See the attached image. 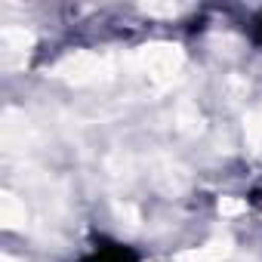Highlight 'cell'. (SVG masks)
Wrapping results in <instances>:
<instances>
[{
    "label": "cell",
    "instance_id": "3957f363",
    "mask_svg": "<svg viewBox=\"0 0 262 262\" xmlns=\"http://www.w3.org/2000/svg\"><path fill=\"white\" fill-rule=\"evenodd\" d=\"M250 201H253V204H259V207H262V185H259V188H253V191H250Z\"/></svg>",
    "mask_w": 262,
    "mask_h": 262
},
{
    "label": "cell",
    "instance_id": "7a4b0ae2",
    "mask_svg": "<svg viewBox=\"0 0 262 262\" xmlns=\"http://www.w3.org/2000/svg\"><path fill=\"white\" fill-rule=\"evenodd\" d=\"M244 34H247V40H250L253 47H259V50H262V7H259L256 13H250V16H247Z\"/></svg>",
    "mask_w": 262,
    "mask_h": 262
},
{
    "label": "cell",
    "instance_id": "6da1fadb",
    "mask_svg": "<svg viewBox=\"0 0 262 262\" xmlns=\"http://www.w3.org/2000/svg\"><path fill=\"white\" fill-rule=\"evenodd\" d=\"M74 262H142V253L136 247L123 244V241H114V237L99 234Z\"/></svg>",
    "mask_w": 262,
    "mask_h": 262
}]
</instances>
